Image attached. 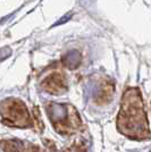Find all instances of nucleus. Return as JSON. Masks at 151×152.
<instances>
[{
	"label": "nucleus",
	"instance_id": "nucleus-2",
	"mask_svg": "<svg viewBox=\"0 0 151 152\" xmlns=\"http://www.w3.org/2000/svg\"><path fill=\"white\" fill-rule=\"evenodd\" d=\"M48 114L50 117V121L55 125L59 132H64L65 129L72 128L76 126L80 121L78 116H74L76 111L74 108L66 106V104H57V103H50V107L48 108Z\"/></svg>",
	"mask_w": 151,
	"mask_h": 152
},
{
	"label": "nucleus",
	"instance_id": "nucleus-4",
	"mask_svg": "<svg viewBox=\"0 0 151 152\" xmlns=\"http://www.w3.org/2000/svg\"><path fill=\"white\" fill-rule=\"evenodd\" d=\"M44 89L52 93H60L64 90H66V81L62 75L55 74V75L48 77L43 83Z\"/></svg>",
	"mask_w": 151,
	"mask_h": 152
},
{
	"label": "nucleus",
	"instance_id": "nucleus-3",
	"mask_svg": "<svg viewBox=\"0 0 151 152\" xmlns=\"http://www.w3.org/2000/svg\"><path fill=\"white\" fill-rule=\"evenodd\" d=\"M5 108L0 109L2 116L15 126H27L30 125V116L26 107L17 100H10L2 103Z\"/></svg>",
	"mask_w": 151,
	"mask_h": 152
},
{
	"label": "nucleus",
	"instance_id": "nucleus-1",
	"mask_svg": "<svg viewBox=\"0 0 151 152\" xmlns=\"http://www.w3.org/2000/svg\"><path fill=\"white\" fill-rule=\"evenodd\" d=\"M117 127L120 133L131 139L144 140L150 137L143 102L138 89H128L123 95Z\"/></svg>",
	"mask_w": 151,
	"mask_h": 152
},
{
	"label": "nucleus",
	"instance_id": "nucleus-5",
	"mask_svg": "<svg viewBox=\"0 0 151 152\" xmlns=\"http://www.w3.org/2000/svg\"><path fill=\"white\" fill-rule=\"evenodd\" d=\"M1 149L4 152H22L23 145L19 141L12 140V141H4L1 142Z\"/></svg>",
	"mask_w": 151,
	"mask_h": 152
}]
</instances>
